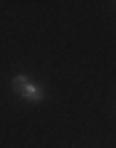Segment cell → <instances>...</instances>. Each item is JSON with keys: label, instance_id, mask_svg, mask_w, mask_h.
Listing matches in <instances>:
<instances>
[{"label": "cell", "instance_id": "6da1fadb", "mask_svg": "<svg viewBox=\"0 0 116 148\" xmlns=\"http://www.w3.org/2000/svg\"><path fill=\"white\" fill-rule=\"evenodd\" d=\"M10 86H12V91H15V94H20L22 99H27V101H42V99H45L42 86L35 84L27 74H17V77H12Z\"/></svg>", "mask_w": 116, "mask_h": 148}]
</instances>
